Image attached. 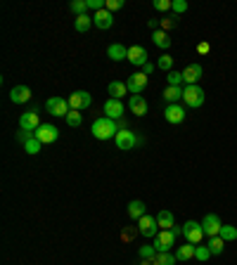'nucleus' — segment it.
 Here are the masks:
<instances>
[{
    "instance_id": "nucleus-1",
    "label": "nucleus",
    "mask_w": 237,
    "mask_h": 265,
    "mask_svg": "<svg viewBox=\"0 0 237 265\" xmlns=\"http://www.w3.org/2000/svg\"><path fill=\"white\" fill-rule=\"evenodd\" d=\"M90 132H93L97 140H109V138H116L118 132V123L114 121V118H95L93 121V128H90Z\"/></svg>"
},
{
    "instance_id": "nucleus-2",
    "label": "nucleus",
    "mask_w": 237,
    "mask_h": 265,
    "mask_svg": "<svg viewBox=\"0 0 237 265\" xmlns=\"http://www.w3.org/2000/svg\"><path fill=\"white\" fill-rule=\"evenodd\" d=\"M138 232L142 234V237H157L159 232H161V227H159L157 223V216H150V213H145L140 220H138Z\"/></svg>"
},
{
    "instance_id": "nucleus-3",
    "label": "nucleus",
    "mask_w": 237,
    "mask_h": 265,
    "mask_svg": "<svg viewBox=\"0 0 237 265\" xmlns=\"http://www.w3.org/2000/svg\"><path fill=\"white\" fill-rule=\"evenodd\" d=\"M67 102H69L71 111H83L93 104V95L86 93V90H76V93H71L69 97H67Z\"/></svg>"
},
{
    "instance_id": "nucleus-4",
    "label": "nucleus",
    "mask_w": 237,
    "mask_h": 265,
    "mask_svg": "<svg viewBox=\"0 0 237 265\" xmlns=\"http://www.w3.org/2000/svg\"><path fill=\"white\" fill-rule=\"evenodd\" d=\"M183 100H185L188 107L197 109V107L204 104V90H202L199 86H185L183 88Z\"/></svg>"
},
{
    "instance_id": "nucleus-5",
    "label": "nucleus",
    "mask_w": 237,
    "mask_h": 265,
    "mask_svg": "<svg viewBox=\"0 0 237 265\" xmlns=\"http://www.w3.org/2000/svg\"><path fill=\"white\" fill-rule=\"evenodd\" d=\"M175 237L171 230H161V232L154 237V242H152V246L157 249V253H166V251H171L173 249V244H175Z\"/></svg>"
},
{
    "instance_id": "nucleus-6",
    "label": "nucleus",
    "mask_w": 237,
    "mask_h": 265,
    "mask_svg": "<svg viewBox=\"0 0 237 265\" xmlns=\"http://www.w3.org/2000/svg\"><path fill=\"white\" fill-rule=\"evenodd\" d=\"M38 128H40V118H38V111H36V109L24 111L22 116H19V130H29V132L36 135Z\"/></svg>"
},
{
    "instance_id": "nucleus-7",
    "label": "nucleus",
    "mask_w": 237,
    "mask_h": 265,
    "mask_svg": "<svg viewBox=\"0 0 237 265\" xmlns=\"http://www.w3.org/2000/svg\"><path fill=\"white\" fill-rule=\"evenodd\" d=\"M183 234H185V239L190 244H199L204 239V230H202V223L197 220H188L185 225H183Z\"/></svg>"
},
{
    "instance_id": "nucleus-8",
    "label": "nucleus",
    "mask_w": 237,
    "mask_h": 265,
    "mask_svg": "<svg viewBox=\"0 0 237 265\" xmlns=\"http://www.w3.org/2000/svg\"><path fill=\"white\" fill-rule=\"evenodd\" d=\"M114 142H116V147L121 149V152H131V149L138 145V138H135V132L133 130H128V128H124V130H118L116 132V138H114Z\"/></svg>"
},
{
    "instance_id": "nucleus-9",
    "label": "nucleus",
    "mask_w": 237,
    "mask_h": 265,
    "mask_svg": "<svg viewBox=\"0 0 237 265\" xmlns=\"http://www.w3.org/2000/svg\"><path fill=\"white\" fill-rule=\"evenodd\" d=\"M45 109L52 114V116H64L67 118V114H69V102L64 100V97H50V100L45 102Z\"/></svg>"
},
{
    "instance_id": "nucleus-10",
    "label": "nucleus",
    "mask_w": 237,
    "mask_h": 265,
    "mask_svg": "<svg viewBox=\"0 0 237 265\" xmlns=\"http://www.w3.org/2000/svg\"><path fill=\"white\" fill-rule=\"evenodd\" d=\"M221 218L216 216V213H209V216H204V220H202V230H204L206 237H218L221 234Z\"/></svg>"
},
{
    "instance_id": "nucleus-11",
    "label": "nucleus",
    "mask_w": 237,
    "mask_h": 265,
    "mask_svg": "<svg viewBox=\"0 0 237 265\" xmlns=\"http://www.w3.org/2000/svg\"><path fill=\"white\" fill-rule=\"evenodd\" d=\"M128 93H133V95H142V90L147 88V76L142 74V71H135V74H131L128 76Z\"/></svg>"
},
{
    "instance_id": "nucleus-12",
    "label": "nucleus",
    "mask_w": 237,
    "mask_h": 265,
    "mask_svg": "<svg viewBox=\"0 0 237 265\" xmlns=\"http://www.w3.org/2000/svg\"><path fill=\"white\" fill-rule=\"evenodd\" d=\"M36 138H38L43 145H52V142L60 138V130H57L52 123H40V128L36 130Z\"/></svg>"
},
{
    "instance_id": "nucleus-13",
    "label": "nucleus",
    "mask_w": 237,
    "mask_h": 265,
    "mask_svg": "<svg viewBox=\"0 0 237 265\" xmlns=\"http://www.w3.org/2000/svg\"><path fill=\"white\" fill-rule=\"evenodd\" d=\"M147 50H145V47L142 45H131L128 47V62L133 64V67H145V64L150 62V59H147Z\"/></svg>"
},
{
    "instance_id": "nucleus-14",
    "label": "nucleus",
    "mask_w": 237,
    "mask_h": 265,
    "mask_svg": "<svg viewBox=\"0 0 237 265\" xmlns=\"http://www.w3.org/2000/svg\"><path fill=\"white\" fill-rule=\"evenodd\" d=\"M204 76V69H202V64L192 62L185 67V71H183V78H185V86H197V81Z\"/></svg>"
},
{
    "instance_id": "nucleus-15",
    "label": "nucleus",
    "mask_w": 237,
    "mask_h": 265,
    "mask_svg": "<svg viewBox=\"0 0 237 265\" xmlns=\"http://www.w3.org/2000/svg\"><path fill=\"white\" fill-rule=\"evenodd\" d=\"M104 114H107V118H114V121H118V118L126 114V107H124V102L121 100H107L104 102Z\"/></svg>"
},
{
    "instance_id": "nucleus-16",
    "label": "nucleus",
    "mask_w": 237,
    "mask_h": 265,
    "mask_svg": "<svg viewBox=\"0 0 237 265\" xmlns=\"http://www.w3.org/2000/svg\"><path fill=\"white\" fill-rule=\"evenodd\" d=\"M128 109H131V114H135V116H145V114H147V100H145L142 95H131Z\"/></svg>"
},
{
    "instance_id": "nucleus-17",
    "label": "nucleus",
    "mask_w": 237,
    "mask_h": 265,
    "mask_svg": "<svg viewBox=\"0 0 237 265\" xmlns=\"http://www.w3.org/2000/svg\"><path fill=\"white\" fill-rule=\"evenodd\" d=\"M164 116H166V121L168 123H183L185 121V109H183L181 104H168L166 107V111H164Z\"/></svg>"
},
{
    "instance_id": "nucleus-18",
    "label": "nucleus",
    "mask_w": 237,
    "mask_h": 265,
    "mask_svg": "<svg viewBox=\"0 0 237 265\" xmlns=\"http://www.w3.org/2000/svg\"><path fill=\"white\" fill-rule=\"evenodd\" d=\"M10 100L15 102V104H24V102L31 100V88L29 86H15L10 90Z\"/></svg>"
},
{
    "instance_id": "nucleus-19",
    "label": "nucleus",
    "mask_w": 237,
    "mask_h": 265,
    "mask_svg": "<svg viewBox=\"0 0 237 265\" xmlns=\"http://www.w3.org/2000/svg\"><path fill=\"white\" fill-rule=\"evenodd\" d=\"M93 22L97 29H111V24H114V17H111V12L107 8L100 10V12H95L93 15Z\"/></svg>"
},
{
    "instance_id": "nucleus-20",
    "label": "nucleus",
    "mask_w": 237,
    "mask_h": 265,
    "mask_svg": "<svg viewBox=\"0 0 237 265\" xmlns=\"http://www.w3.org/2000/svg\"><path fill=\"white\" fill-rule=\"evenodd\" d=\"M107 55H109V59H114V62H121V59H128V47L121 45V43H111V45L107 47Z\"/></svg>"
},
{
    "instance_id": "nucleus-21",
    "label": "nucleus",
    "mask_w": 237,
    "mask_h": 265,
    "mask_svg": "<svg viewBox=\"0 0 237 265\" xmlns=\"http://www.w3.org/2000/svg\"><path fill=\"white\" fill-rule=\"evenodd\" d=\"M145 213H147V206H145V202L135 199V202L128 204V218H131V220H140Z\"/></svg>"
},
{
    "instance_id": "nucleus-22",
    "label": "nucleus",
    "mask_w": 237,
    "mask_h": 265,
    "mask_svg": "<svg viewBox=\"0 0 237 265\" xmlns=\"http://www.w3.org/2000/svg\"><path fill=\"white\" fill-rule=\"evenodd\" d=\"M157 223H159V227L161 230H173L175 227V216L171 213V211H159L157 213Z\"/></svg>"
},
{
    "instance_id": "nucleus-23",
    "label": "nucleus",
    "mask_w": 237,
    "mask_h": 265,
    "mask_svg": "<svg viewBox=\"0 0 237 265\" xmlns=\"http://www.w3.org/2000/svg\"><path fill=\"white\" fill-rule=\"evenodd\" d=\"M107 93H109L111 100H121V97H126L128 86L126 83H121V81H111L109 88H107Z\"/></svg>"
},
{
    "instance_id": "nucleus-24",
    "label": "nucleus",
    "mask_w": 237,
    "mask_h": 265,
    "mask_svg": "<svg viewBox=\"0 0 237 265\" xmlns=\"http://www.w3.org/2000/svg\"><path fill=\"white\" fill-rule=\"evenodd\" d=\"M164 100L168 104H178V100H183V86H166Z\"/></svg>"
},
{
    "instance_id": "nucleus-25",
    "label": "nucleus",
    "mask_w": 237,
    "mask_h": 265,
    "mask_svg": "<svg viewBox=\"0 0 237 265\" xmlns=\"http://www.w3.org/2000/svg\"><path fill=\"white\" fill-rule=\"evenodd\" d=\"M195 249H197V244H183L175 249V258L178 260H190V258H195Z\"/></svg>"
},
{
    "instance_id": "nucleus-26",
    "label": "nucleus",
    "mask_w": 237,
    "mask_h": 265,
    "mask_svg": "<svg viewBox=\"0 0 237 265\" xmlns=\"http://www.w3.org/2000/svg\"><path fill=\"white\" fill-rule=\"evenodd\" d=\"M209 251H211V256H221L223 253V249H225V239H223L221 234L218 237H209Z\"/></svg>"
},
{
    "instance_id": "nucleus-27",
    "label": "nucleus",
    "mask_w": 237,
    "mask_h": 265,
    "mask_svg": "<svg viewBox=\"0 0 237 265\" xmlns=\"http://www.w3.org/2000/svg\"><path fill=\"white\" fill-rule=\"evenodd\" d=\"M152 40H154V45L161 47V50H168V47H171V38H168V33L161 31V29L152 33Z\"/></svg>"
},
{
    "instance_id": "nucleus-28",
    "label": "nucleus",
    "mask_w": 237,
    "mask_h": 265,
    "mask_svg": "<svg viewBox=\"0 0 237 265\" xmlns=\"http://www.w3.org/2000/svg\"><path fill=\"white\" fill-rule=\"evenodd\" d=\"M90 24H95L93 22V17L90 15H81V17H76V22H74V26H76V31H88L90 29Z\"/></svg>"
},
{
    "instance_id": "nucleus-29",
    "label": "nucleus",
    "mask_w": 237,
    "mask_h": 265,
    "mask_svg": "<svg viewBox=\"0 0 237 265\" xmlns=\"http://www.w3.org/2000/svg\"><path fill=\"white\" fill-rule=\"evenodd\" d=\"M40 145H43V142L38 140V138H36V135H33L31 140L26 142V145H24V152H26V154H31V156H36L40 152Z\"/></svg>"
},
{
    "instance_id": "nucleus-30",
    "label": "nucleus",
    "mask_w": 237,
    "mask_h": 265,
    "mask_svg": "<svg viewBox=\"0 0 237 265\" xmlns=\"http://www.w3.org/2000/svg\"><path fill=\"white\" fill-rule=\"evenodd\" d=\"M69 8H71V12H74L76 17L88 15V12H86V10H88V3H86V0H71Z\"/></svg>"
},
{
    "instance_id": "nucleus-31",
    "label": "nucleus",
    "mask_w": 237,
    "mask_h": 265,
    "mask_svg": "<svg viewBox=\"0 0 237 265\" xmlns=\"http://www.w3.org/2000/svg\"><path fill=\"white\" fill-rule=\"evenodd\" d=\"M166 81H168V86H183V83H185L183 71H168V74H166Z\"/></svg>"
},
{
    "instance_id": "nucleus-32",
    "label": "nucleus",
    "mask_w": 237,
    "mask_h": 265,
    "mask_svg": "<svg viewBox=\"0 0 237 265\" xmlns=\"http://www.w3.org/2000/svg\"><path fill=\"white\" fill-rule=\"evenodd\" d=\"M67 123H69V128H79L83 123V114L81 111H69L67 114Z\"/></svg>"
},
{
    "instance_id": "nucleus-33",
    "label": "nucleus",
    "mask_w": 237,
    "mask_h": 265,
    "mask_svg": "<svg viewBox=\"0 0 237 265\" xmlns=\"http://www.w3.org/2000/svg\"><path fill=\"white\" fill-rule=\"evenodd\" d=\"M221 237L225 239V242H235V239H237V227L223 225V227H221Z\"/></svg>"
},
{
    "instance_id": "nucleus-34",
    "label": "nucleus",
    "mask_w": 237,
    "mask_h": 265,
    "mask_svg": "<svg viewBox=\"0 0 237 265\" xmlns=\"http://www.w3.org/2000/svg\"><path fill=\"white\" fill-rule=\"evenodd\" d=\"M154 260H157V265H175V260H178V258H175L173 253H168V251H166V253H157V258H154Z\"/></svg>"
},
{
    "instance_id": "nucleus-35",
    "label": "nucleus",
    "mask_w": 237,
    "mask_h": 265,
    "mask_svg": "<svg viewBox=\"0 0 237 265\" xmlns=\"http://www.w3.org/2000/svg\"><path fill=\"white\" fill-rule=\"evenodd\" d=\"M159 69H164V71H173V57H168L164 52V55L159 57V62H157Z\"/></svg>"
},
{
    "instance_id": "nucleus-36",
    "label": "nucleus",
    "mask_w": 237,
    "mask_h": 265,
    "mask_svg": "<svg viewBox=\"0 0 237 265\" xmlns=\"http://www.w3.org/2000/svg\"><path fill=\"white\" fill-rule=\"evenodd\" d=\"M140 258L142 260H154L157 258V249L154 246H140Z\"/></svg>"
},
{
    "instance_id": "nucleus-37",
    "label": "nucleus",
    "mask_w": 237,
    "mask_h": 265,
    "mask_svg": "<svg viewBox=\"0 0 237 265\" xmlns=\"http://www.w3.org/2000/svg\"><path fill=\"white\" fill-rule=\"evenodd\" d=\"M209 256H211L209 246H197V249H195V258H197V260H202V263H204V260H209Z\"/></svg>"
},
{
    "instance_id": "nucleus-38",
    "label": "nucleus",
    "mask_w": 237,
    "mask_h": 265,
    "mask_svg": "<svg viewBox=\"0 0 237 265\" xmlns=\"http://www.w3.org/2000/svg\"><path fill=\"white\" fill-rule=\"evenodd\" d=\"M171 8H173V0H154V10L159 12H168Z\"/></svg>"
},
{
    "instance_id": "nucleus-39",
    "label": "nucleus",
    "mask_w": 237,
    "mask_h": 265,
    "mask_svg": "<svg viewBox=\"0 0 237 265\" xmlns=\"http://www.w3.org/2000/svg\"><path fill=\"white\" fill-rule=\"evenodd\" d=\"M175 24H178V17H164V19H161V31H168V29H173Z\"/></svg>"
},
{
    "instance_id": "nucleus-40",
    "label": "nucleus",
    "mask_w": 237,
    "mask_h": 265,
    "mask_svg": "<svg viewBox=\"0 0 237 265\" xmlns=\"http://www.w3.org/2000/svg\"><path fill=\"white\" fill-rule=\"evenodd\" d=\"M175 15H183V12H188V3L185 0H173V8H171Z\"/></svg>"
},
{
    "instance_id": "nucleus-41",
    "label": "nucleus",
    "mask_w": 237,
    "mask_h": 265,
    "mask_svg": "<svg viewBox=\"0 0 237 265\" xmlns=\"http://www.w3.org/2000/svg\"><path fill=\"white\" fill-rule=\"evenodd\" d=\"M121 8H124V0H107V10L109 12H116Z\"/></svg>"
},
{
    "instance_id": "nucleus-42",
    "label": "nucleus",
    "mask_w": 237,
    "mask_h": 265,
    "mask_svg": "<svg viewBox=\"0 0 237 265\" xmlns=\"http://www.w3.org/2000/svg\"><path fill=\"white\" fill-rule=\"evenodd\" d=\"M31 138H33V132H29V130H22L19 135H17V140L22 142V145H26V142L31 140Z\"/></svg>"
},
{
    "instance_id": "nucleus-43",
    "label": "nucleus",
    "mask_w": 237,
    "mask_h": 265,
    "mask_svg": "<svg viewBox=\"0 0 237 265\" xmlns=\"http://www.w3.org/2000/svg\"><path fill=\"white\" fill-rule=\"evenodd\" d=\"M209 50H211V45H209V43H199V45H197V52H199V55H206Z\"/></svg>"
},
{
    "instance_id": "nucleus-44",
    "label": "nucleus",
    "mask_w": 237,
    "mask_h": 265,
    "mask_svg": "<svg viewBox=\"0 0 237 265\" xmlns=\"http://www.w3.org/2000/svg\"><path fill=\"white\" fill-rule=\"evenodd\" d=\"M152 71H154V64H150V62H147L145 67H142V74H145V76H150Z\"/></svg>"
},
{
    "instance_id": "nucleus-45",
    "label": "nucleus",
    "mask_w": 237,
    "mask_h": 265,
    "mask_svg": "<svg viewBox=\"0 0 237 265\" xmlns=\"http://www.w3.org/2000/svg\"><path fill=\"white\" fill-rule=\"evenodd\" d=\"M147 24H150V29H152V31H159V26H161V24H159L157 19H150Z\"/></svg>"
},
{
    "instance_id": "nucleus-46",
    "label": "nucleus",
    "mask_w": 237,
    "mask_h": 265,
    "mask_svg": "<svg viewBox=\"0 0 237 265\" xmlns=\"http://www.w3.org/2000/svg\"><path fill=\"white\" fill-rule=\"evenodd\" d=\"M171 232H173L175 237H181V234H183V227H173V230H171Z\"/></svg>"
},
{
    "instance_id": "nucleus-47",
    "label": "nucleus",
    "mask_w": 237,
    "mask_h": 265,
    "mask_svg": "<svg viewBox=\"0 0 237 265\" xmlns=\"http://www.w3.org/2000/svg\"><path fill=\"white\" fill-rule=\"evenodd\" d=\"M140 265H157V260H142Z\"/></svg>"
}]
</instances>
